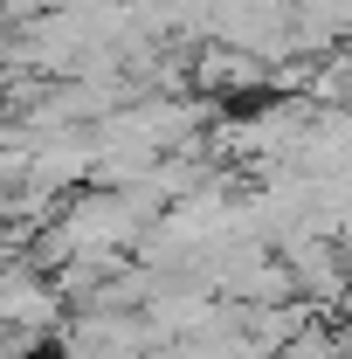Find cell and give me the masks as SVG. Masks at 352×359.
Masks as SVG:
<instances>
[{
    "label": "cell",
    "mask_w": 352,
    "mask_h": 359,
    "mask_svg": "<svg viewBox=\"0 0 352 359\" xmlns=\"http://www.w3.org/2000/svg\"><path fill=\"white\" fill-rule=\"evenodd\" d=\"M62 325V290L55 276H42L35 263H0V332L7 339H42Z\"/></svg>",
    "instance_id": "obj_1"
}]
</instances>
